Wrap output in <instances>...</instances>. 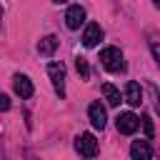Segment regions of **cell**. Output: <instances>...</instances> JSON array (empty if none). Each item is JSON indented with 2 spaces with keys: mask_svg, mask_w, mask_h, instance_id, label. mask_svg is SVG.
Wrapping results in <instances>:
<instances>
[{
  "mask_svg": "<svg viewBox=\"0 0 160 160\" xmlns=\"http://www.w3.org/2000/svg\"><path fill=\"white\" fill-rule=\"evenodd\" d=\"M100 62H102V68L110 70V72H122V70H125V60H122L120 48H102V50H100Z\"/></svg>",
  "mask_w": 160,
  "mask_h": 160,
  "instance_id": "1",
  "label": "cell"
},
{
  "mask_svg": "<svg viewBox=\"0 0 160 160\" xmlns=\"http://www.w3.org/2000/svg\"><path fill=\"white\" fill-rule=\"evenodd\" d=\"M115 128H118V132H122V135H132V132L140 128V118H138L135 112H118Z\"/></svg>",
  "mask_w": 160,
  "mask_h": 160,
  "instance_id": "2",
  "label": "cell"
},
{
  "mask_svg": "<svg viewBox=\"0 0 160 160\" xmlns=\"http://www.w3.org/2000/svg\"><path fill=\"white\" fill-rule=\"evenodd\" d=\"M75 150H78L80 155H85V158H95V152H98V140H95V135H92V132L78 135V138H75Z\"/></svg>",
  "mask_w": 160,
  "mask_h": 160,
  "instance_id": "3",
  "label": "cell"
},
{
  "mask_svg": "<svg viewBox=\"0 0 160 160\" xmlns=\"http://www.w3.org/2000/svg\"><path fill=\"white\" fill-rule=\"evenodd\" d=\"M48 75H50V80H52L55 92L62 98V95H65V68H62L60 62H50V65H48Z\"/></svg>",
  "mask_w": 160,
  "mask_h": 160,
  "instance_id": "4",
  "label": "cell"
},
{
  "mask_svg": "<svg viewBox=\"0 0 160 160\" xmlns=\"http://www.w3.org/2000/svg\"><path fill=\"white\" fill-rule=\"evenodd\" d=\"M82 22H85V8L82 5H70L68 12H65V25L70 30H78Z\"/></svg>",
  "mask_w": 160,
  "mask_h": 160,
  "instance_id": "5",
  "label": "cell"
},
{
  "mask_svg": "<svg viewBox=\"0 0 160 160\" xmlns=\"http://www.w3.org/2000/svg\"><path fill=\"white\" fill-rule=\"evenodd\" d=\"M100 40H102V28L98 22H88L85 25V32H82V45L85 48H95Z\"/></svg>",
  "mask_w": 160,
  "mask_h": 160,
  "instance_id": "6",
  "label": "cell"
},
{
  "mask_svg": "<svg viewBox=\"0 0 160 160\" xmlns=\"http://www.w3.org/2000/svg\"><path fill=\"white\" fill-rule=\"evenodd\" d=\"M88 118H90L92 128H98V130H102V128H105V122H108L105 108H102L100 102H90V108H88Z\"/></svg>",
  "mask_w": 160,
  "mask_h": 160,
  "instance_id": "7",
  "label": "cell"
},
{
  "mask_svg": "<svg viewBox=\"0 0 160 160\" xmlns=\"http://www.w3.org/2000/svg\"><path fill=\"white\" fill-rule=\"evenodd\" d=\"M130 158L132 160H150L152 158V148L148 140H132L130 145Z\"/></svg>",
  "mask_w": 160,
  "mask_h": 160,
  "instance_id": "8",
  "label": "cell"
},
{
  "mask_svg": "<svg viewBox=\"0 0 160 160\" xmlns=\"http://www.w3.org/2000/svg\"><path fill=\"white\" fill-rule=\"evenodd\" d=\"M12 85H15V92H18L20 98H32V92H35L28 75H15V78H12Z\"/></svg>",
  "mask_w": 160,
  "mask_h": 160,
  "instance_id": "9",
  "label": "cell"
},
{
  "mask_svg": "<svg viewBox=\"0 0 160 160\" xmlns=\"http://www.w3.org/2000/svg\"><path fill=\"white\" fill-rule=\"evenodd\" d=\"M125 100H128L132 108H138V105L142 102V92H140V85H138L135 80H130V82L125 85Z\"/></svg>",
  "mask_w": 160,
  "mask_h": 160,
  "instance_id": "10",
  "label": "cell"
},
{
  "mask_svg": "<svg viewBox=\"0 0 160 160\" xmlns=\"http://www.w3.org/2000/svg\"><path fill=\"white\" fill-rule=\"evenodd\" d=\"M55 48H58V38H55V35H45V38L38 42V52L45 55V58H50V55L55 52Z\"/></svg>",
  "mask_w": 160,
  "mask_h": 160,
  "instance_id": "11",
  "label": "cell"
},
{
  "mask_svg": "<svg viewBox=\"0 0 160 160\" xmlns=\"http://www.w3.org/2000/svg\"><path fill=\"white\" fill-rule=\"evenodd\" d=\"M102 95H105L108 105H112V108H118V105H120V90H118L115 85L105 82V85H102Z\"/></svg>",
  "mask_w": 160,
  "mask_h": 160,
  "instance_id": "12",
  "label": "cell"
},
{
  "mask_svg": "<svg viewBox=\"0 0 160 160\" xmlns=\"http://www.w3.org/2000/svg\"><path fill=\"white\" fill-rule=\"evenodd\" d=\"M75 68H78V72H80V78H82V80H88V75H90V70H88V62H85V58H75Z\"/></svg>",
  "mask_w": 160,
  "mask_h": 160,
  "instance_id": "13",
  "label": "cell"
},
{
  "mask_svg": "<svg viewBox=\"0 0 160 160\" xmlns=\"http://www.w3.org/2000/svg\"><path fill=\"white\" fill-rule=\"evenodd\" d=\"M142 128H145V135H148V138H152V120H150L148 115L142 118Z\"/></svg>",
  "mask_w": 160,
  "mask_h": 160,
  "instance_id": "14",
  "label": "cell"
},
{
  "mask_svg": "<svg viewBox=\"0 0 160 160\" xmlns=\"http://www.w3.org/2000/svg\"><path fill=\"white\" fill-rule=\"evenodd\" d=\"M150 48H152V55H155V60H158V65H160V42H158V40H150Z\"/></svg>",
  "mask_w": 160,
  "mask_h": 160,
  "instance_id": "15",
  "label": "cell"
},
{
  "mask_svg": "<svg viewBox=\"0 0 160 160\" xmlns=\"http://www.w3.org/2000/svg\"><path fill=\"white\" fill-rule=\"evenodd\" d=\"M150 92H152V100H155V110L160 112V92H158V88L152 85V88H150Z\"/></svg>",
  "mask_w": 160,
  "mask_h": 160,
  "instance_id": "16",
  "label": "cell"
},
{
  "mask_svg": "<svg viewBox=\"0 0 160 160\" xmlns=\"http://www.w3.org/2000/svg\"><path fill=\"white\" fill-rule=\"evenodd\" d=\"M0 108H2V110H8V108H10V100H8V95H0Z\"/></svg>",
  "mask_w": 160,
  "mask_h": 160,
  "instance_id": "17",
  "label": "cell"
},
{
  "mask_svg": "<svg viewBox=\"0 0 160 160\" xmlns=\"http://www.w3.org/2000/svg\"><path fill=\"white\" fill-rule=\"evenodd\" d=\"M152 5H155V8H158V10H160V0H152Z\"/></svg>",
  "mask_w": 160,
  "mask_h": 160,
  "instance_id": "18",
  "label": "cell"
},
{
  "mask_svg": "<svg viewBox=\"0 0 160 160\" xmlns=\"http://www.w3.org/2000/svg\"><path fill=\"white\" fill-rule=\"evenodd\" d=\"M52 2H68V0H52Z\"/></svg>",
  "mask_w": 160,
  "mask_h": 160,
  "instance_id": "19",
  "label": "cell"
}]
</instances>
